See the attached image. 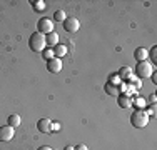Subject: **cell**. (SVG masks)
Returning <instances> with one entry per match:
<instances>
[{
	"label": "cell",
	"instance_id": "1",
	"mask_svg": "<svg viewBox=\"0 0 157 150\" xmlns=\"http://www.w3.org/2000/svg\"><path fill=\"white\" fill-rule=\"evenodd\" d=\"M29 47H30L32 52H37V54H42L47 47L45 42V35L40 32H33L30 37H29Z\"/></svg>",
	"mask_w": 157,
	"mask_h": 150
},
{
	"label": "cell",
	"instance_id": "2",
	"mask_svg": "<svg viewBox=\"0 0 157 150\" xmlns=\"http://www.w3.org/2000/svg\"><path fill=\"white\" fill-rule=\"evenodd\" d=\"M149 118L151 117H149L147 112L139 108V110H134V114L130 115V123H132L136 129H144V127H147Z\"/></svg>",
	"mask_w": 157,
	"mask_h": 150
},
{
	"label": "cell",
	"instance_id": "3",
	"mask_svg": "<svg viewBox=\"0 0 157 150\" xmlns=\"http://www.w3.org/2000/svg\"><path fill=\"white\" fill-rule=\"evenodd\" d=\"M152 72H154V67H152L151 63L147 62V60H144V62H137L136 73L139 75L140 78H147V77H151Z\"/></svg>",
	"mask_w": 157,
	"mask_h": 150
},
{
	"label": "cell",
	"instance_id": "4",
	"mask_svg": "<svg viewBox=\"0 0 157 150\" xmlns=\"http://www.w3.org/2000/svg\"><path fill=\"white\" fill-rule=\"evenodd\" d=\"M63 28H65V32L74 33L80 28V22H78L77 17H67L65 20H63Z\"/></svg>",
	"mask_w": 157,
	"mask_h": 150
},
{
	"label": "cell",
	"instance_id": "5",
	"mask_svg": "<svg viewBox=\"0 0 157 150\" xmlns=\"http://www.w3.org/2000/svg\"><path fill=\"white\" fill-rule=\"evenodd\" d=\"M37 28H39L40 33H44V35H48V33L54 32V24H52L50 18H40L39 24H37Z\"/></svg>",
	"mask_w": 157,
	"mask_h": 150
},
{
	"label": "cell",
	"instance_id": "6",
	"mask_svg": "<svg viewBox=\"0 0 157 150\" xmlns=\"http://www.w3.org/2000/svg\"><path fill=\"white\" fill-rule=\"evenodd\" d=\"M15 137V129L10 125H3L0 127V142H10Z\"/></svg>",
	"mask_w": 157,
	"mask_h": 150
},
{
	"label": "cell",
	"instance_id": "7",
	"mask_svg": "<svg viewBox=\"0 0 157 150\" xmlns=\"http://www.w3.org/2000/svg\"><path fill=\"white\" fill-rule=\"evenodd\" d=\"M47 70H48V72H52V73H59L62 70V60L57 58V57L47 60Z\"/></svg>",
	"mask_w": 157,
	"mask_h": 150
},
{
	"label": "cell",
	"instance_id": "8",
	"mask_svg": "<svg viewBox=\"0 0 157 150\" xmlns=\"http://www.w3.org/2000/svg\"><path fill=\"white\" fill-rule=\"evenodd\" d=\"M37 129L42 133H50L52 132V120L50 118H40L37 122Z\"/></svg>",
	"mask_w": 157,
	"mask_h": 150
},
{
	"label": "cell",
	"instance_id": "9",
	"mask_svg": "<svg viewBox=\"0 0 157 150\" xmlns=\"http://www.w3.org/2000/svg\"><path fill=\"white\" fill-rule=\"evenodd\" d=\"M117 103L121 105L122 108H130L134 105V100H132V97H129V95H119Z\"/></svg>",
	"mask_w": 157,
	"mask_h": 150
},
{
	"label": "cell",
	"instance_id": "10",
	"mask_svg": "<svg viewBox=\"0 0 157 150\" xmlns=\"http://www.w3.org/2000/svg\"><path fill=\"white\" fill-rule=\"evenodd\" d=\"M134 58H136L137 62H144V60H147V50L142 48V47L136 48V50H134Z\"/></svg>",
	"mask_w": 157,
	"mask_h": 150
},
{
	"label": "cell",
	"instance_id": "11",
	"mask_svg": "<svg viewBox=\"0 0 157 150\" xmlns=\"http://www.w3.org/2000/svg\"><path fill=\"white\" fill-rule=\"evenodd\" d=\"M65 55H67V47L65 45H62V43L55 45L54 47V57L60 58V57H65Z\"/></svg>",
	"mask_w": 157,
	"mask_h": 150
},
{
	"label": "cell",
	"instance_id": "12",
	"mask_svg": "<svg viewBox=\"0 0 157 150\" xmlns=\"http://www.w3.org/2000/svg\"><path fill=\"white\" fill-rule=\"evenodd\" d=\"M45 42H47V45H50V47H55V45H59V33H57V32L48 33V35L45 37Z\"/></svg>",
	"mask_w": 157,
	"mask_h": 150
},
{
	"label": "cell",
	"instance_id": "13",
	"mask_svg": "<svg viewBox=\"0 0 157 150\" xmlns=\"http://www.w3.org/2000/svg\"><path fill=\"white\" fill-rule=\"evenodd\" d=\"M119 77H121L122 80H130V78H132V69H130V67H122V69L119 70Z\"/></svg>",
	"mask_w": 157,
	"mask_h": 150
},
{
	"label": "cell",
	"instance_id": "14",
	"mask_svg": "<svg viewBox=\"0 0 157 150\" xmlns=\"http://www.w3.org/2000/svg\"><path fill=\"white\" fill-rule=\"evenodd\" d=\"M7 123H9L10 127H13V129H15V127H18L22 123V118H20V115L18 114H12L9 117V120H7Z\"/></svg>",
	"mask_w": 157,
	"mask_h": 150
},
{
	"label": "cell",
	"instance_id": "15",
	"mask_svg": "<svg viewBox=\"0 0 157 150\" xmlns=\"http://www.w3.org/2000/svg\"><path fill=\"white\" fill-rule=\"evenodd\" d=\"M32 5H33V10H37V12H44V10L47 9V5H45L44 0H37V2L32 3Z\"/></svg>",
	"mask_w": 157,
	"mask_h": 150
},
{
	"label": "cell",
	"instance_id": "16",
	"mask_svg": "<svg viewBox=\"0 0 157 150\" xmlns=\"http://www.w3.org/2000/svg\"><path fill=\"white\" fill-rule=\"evenodd\" d=\"M54 18L57 22H63L67 18V15H65V12H63V10H57V12L54 13Z\"/></svg>",
	"mask_w": 157,
	"mask_h": 150
},
{
	"label": "cell",
	"instance_id": "17",
	"mask_svg": "<svg viewBox=\"0 0 157 150\" xmlns=\"http://www.w3.org/2000/svg\"><path fill=\"white\" fill-rule=\"evenodd\" d=\"M105 92L107 93H110V95H114V97H119V90L114 87V85H110V84H107L105 85Z\"/></svg>",
	"mask_w": 157,
	"mask_h": 150
},
{
	"label": "cell",
	"instance_id": "18",
	"mask_svg": "<svg viewBox=\"0 0 157 150\" xmlns=\"http://www.w3.org/2000/svg\"><path fill=\"white\" fill-rule=\"evenodd\" d=\"M149 57H151L152 62H157V47H152L151 52H149Z\"/></svg>",
	"mask_w": 157,
	"mask_h": 150
},
{
	"label": "cell",
	"instance_id": "19",
	"mask_svg": "<svg viewBox=\"0 0 157 150\" xmlns=\"http://www.w3.org/2000/svg\"><path fill=\"white\" fill-rule=\"evenodd\" d=\"M44 54V57H45L47 60H50V58H54V50H44L42 52Z\"/></svg>",
	"mask_w": 157,
	"mask_h": 150
},
{
	"label": "cell",
	"instance_id": "20",
	"mask_svg": "<svg viewBox=\"0 0 157 150\" xmlns=\"http://www.w3.org/2000/svg\"><path fill=\"white\" fill-rule=\"evenodd\" d=\"M155 103H151V107H149V110H147V114H149V117H151V115H155Z\"/></svg>",
	"mask_w": 157,
	"mask_h": 150
},
{
	"label": "cell",
	"instance_id": "21",
	"mask_svg": "<svg viewBox=\"0 0 157 150\" xmlns=\"http://www.w3.org/2000/svg\"><path fill=\"white\" fill-rule=\"evenodd\" d=\"M74 150H89V148H87V145H85V144H78V145L74 147Z\"/></svg>",
	"mask_w": 157,
	"mask_h": 150
},
{
	"label": "cell",
	"instance_id": "22",
	"mask_svg": "<svg viewBox=\"0 0 157 150\" xmlns=\"http://www.w3.org/2000/svg\"><path fill=\"white\" fill-rule=\"evenodd\" d=\"M52 130H60V125H59V122H52Z\"/></svg>",
	"mask_w": 157,
	"mask_h": 150
},
{
	"label": "cell",
	"instance_id": "23",
	"mask_svg": "<svg viewBox=\"0 0 157 150\" xmlns=\"http://www.w3.org/2000/svg\"><path fill=\"white\" fill-rule=\"evenodd\" d=\"M155 100H157V95H155V93H152V95L149 97V102H151V103H155Z\"/></svg>",
	"mask_w": 157,
	"mask_h": 150
},
{
	"label": "cell",
	"instance_id": "24",
	"mask_svg": "<svg viewBox=\"0 0 157 150\" xmlns=\"http://www.w3.org/2000/svg\"><path fill=\"white\" fill-rule=\"evenodd\" d=\"M136 105H139V107H142V105H145V100H144V99H139V100H136Z\"/></svg>",
	"mask_w": 157,
	"mask_h": 150
},
{
	"label": "cell",
	"instance_id": "25",
	"mask_svg": "<svg viewBox=\"0 0 157 150\" xmlns=\"http://www.w3.org/2000/svg\"><path fill=\"white\" fill-rule=\"evenodd\" d=\"M151 77H152V82H154V84H157V73H155V70L152 72V75H151Z\"/></svg>",
	"mask_w": 157,
	"mask_h": 150
},
{
	"label": "cell",
	"instance_id": "26",
	"mask_svg": "<svg viewBox=\"0 0 157 150\" xmlns=\"http://www.w3.org/2000/svg\"><path fill=\"white\" fill-rule=\"evenodd\" d=\"M39 150H54V148H52V147H47V145H44V147H40Z\"/></svg>",
	"mask_w": 157,
	"mask_h": 150
},
{
	"label": "cell",
	"instance_id": "27",
	"mask_svg": "<svg viewBox=\"0 0 157 150\" xmlns=\"http://www.w3.org/2000/svg\"><path fill=\"white\" fill-rule=\"evenodd\" d=\"M63 150H74V147H70V145H67V147L63 148Z\"/></svg>",
	"mask_w": 157,
	"mask_h": 150
}]
</instances>
